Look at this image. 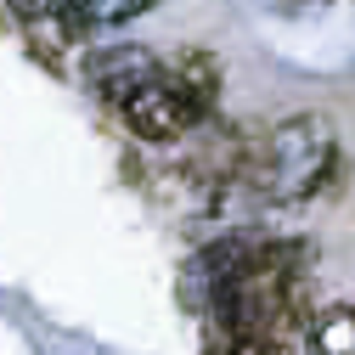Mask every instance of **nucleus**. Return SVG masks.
Here are the masks:
<instances>
[{"mask_svg": "<svg viewBox=\"0 0 355 355\" xmlns=\"http://www.w3.org/2000/svg\"><path fill=\"white\" fill-rule=\"evenodd\" d=\"M338 164V136L322 113H293L271 124L265 136H254L243 187L265 203H304L327 187V175Z\"/></svg>", "mask_w": 355, "mask_h": 355, "instance_id": "nucleus-1", "label": "nucleus"}, {"mask_svg": "<svg viewBox=\"0 0 355 355\" xmlns=\"http://www.w3.org/2000/svg\"><path fill=\"white\" fill-rule=\"evenodd\" d=\"M119 119H124L130 136L158 141V147H164V141H181V136H192V130H203V124H209V119L198 113V102H192L181 85L169 79V68H164L153 85H141V91L119 107Z\"/></svg>", "mask_w": 355, "mask_h": 355, "instance_id": "nucleus-2", "label": "nucleus"}, {"mask_svg": "<svg viewBox=\"0 0 355 355\" xmlns=\"http://www.w3.org/2000/svg\"><path fill=\"white\" fill-rule=\"evenodd\" d=\"M164 73V62L147 51V46H102V51H91L85 57V68H79V79L91 85V91L107 102V107H124L130 96L141 91V85H153Z\"/></svg>", "mask_w": 355, "mask_h": 355, "instance_id": "nucleus-3", "label": "nucleus"}, {"mask_svg": "<svg viewBox=\"0 0 355 355\" xmlns=\"http://www.w3.org/2000/svg\"><path fill=\"white\" fill-rule=\"evenodd\" d=\"M169 79L198 102L203 119H214V107H220V85H226V68H220L214 51H181V57L169 62Z\"/></svg>", "mask_w": 355, "mask_h": 355, "instance_id": "nucleus-4", "label": "nucleus"}, {"mask_svg": "<svg viewBox=\"0 0 355 355\" xmlns=\"http://www.w3.org/2000/svg\"><path fill=\"white\" fill-rule=\"evenodd\" d=\"M310 349L316 355H355V304H327L310 322Z\"/></svg>", "mask_w": 355, "mask_h": 355, "instance_id": "nucleus-5", "label": "nucleus"}, {"mask_svg": "<svg viewBox=\"0 0 355 355\" xmlns=\"http://www.w3.org/2000/svg\"><path fill=\"white\" fill-rule=\"evenodd\" d=\"M248 338L232 327V322H220V316H203V355H243Z\"/></svg>", "mask_w": 355, "mask_h": 355, "instance_id": "nucleus-6", "label": "nucleus"}, {"mask_svg": "<svg viewBox=\"0 0 355 355\" xmlns=\"http://www.w3.org/2000/svg\"><path fill=\"white\" fill-rule=\"evenodd\" d=\"M96 17H124V12H136V0H85Z\"/></svg>", "mask_w": 355, "mask_h": 355, "instance_id": "nucleus-7", "label": "nucleus"}]
</instances>
